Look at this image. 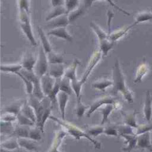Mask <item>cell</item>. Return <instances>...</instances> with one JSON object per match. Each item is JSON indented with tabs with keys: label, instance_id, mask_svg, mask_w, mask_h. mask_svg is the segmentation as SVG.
Returning <instances> with one entry per match:
<instances>
[{
	"label": "cell",
	"instance_id": "obj_32",
	"mask_svg": "<svg viewBox=\"0 0 152 152\" xmlns=\"http://www.w3.org/2000/svg\"><path fill=\"white\" fill-rule=\"evenodd\" d=\"M113 86V81L112 80L107 79V78H103L97 81H95L93 83L92 86L98 90L100 91H104L107 87H110Z\"/></svg>",
	"mask_w": 152,
	"mask_h": 152
},
{
	"label": "cell",
	"instance_id": "obj_38",
	"mask_svg": "<svg viewBox=\"0 0 152 152\" xmlns=\"http://www.w3.org/2000/svg\"><path fill=\"white\" fill-rule=\"evenodd\" d=\"M42 131L40 130L39 128H38L36 125L31 126L29 130V134H28V138L31 139L32 140H34L35 141H39L40 140H42Z\"/></svg>",
	"mask_w": 152,
	"mask_h": 152
},
{
	"label": "cell",
	"instance_id": "obj_12",
	"mask_svg": "<svg viewBox=\"0 0 152 152\" xmlns=\"http://www.w3.org/2000/svg\"><path fill=\"white\" fill-rule=\"evenodd\" d=\"M69 94L61 91L56 96L59 110L61 115V118L62 119H65V109L67 103L69 100Z\"/></svg>",
	"mask_w": 152,
	"mask_h": 152
},
{
	"label": "cell",
	"instance_id": "obj_44",
	"mask_svg": "<svg viewBox=\"0 0 152 152\" xmlns=\"http://www.w3.org/2000/svg\"><path fill=\"white\" fill-rule=\"evenodd\" d=\"M80 5V0H64V6L67 14L77 9Z\"/></svg>",
	"mask_w": 152,
	"mask_h": 152
},
{
	"label": "cell",
	"instance_id": "obj_27",
	"mask_svg": "<svg viewBox=\"0 0 152 152\" xmlns=\"http://www.w3.org/2000/svg\"><path fill=\"white\" fill-rule=\"evenodd\" d=\"M1 147L11 151L19 148L20 146L18 142V138L12 137L9 139L5 140L4 141L1 142Z\"/></svg>",
	"mask_w": 152,
	"mask_h": 152
},
{
	"label": "cell",
	"instance_id": "obj_15",
	"mask_svg": "<svg viewBox=\"0 0 152 152\" xmlns=\"http://www.w3.org/2000/svg\"><path fill=\"white\" fill-rule=\"evenodd\" d=\"M25 100H17L5 106L3 109L4 113H10L17 115L20 112Z\"/></svg>",
	"mask_w": 152,
	"mask_h": 152
},
{
	"label": "cell",
	"instance_id": "obj_20",
	"mask_svg": "<svg viewBox=\"0 0 152 152\" xmlns=\"http://www.w3.org/2000/svg\"><path fill=\"white\" fill-rule=\"evenodd\" d=\"M70 23L68 14H64L61 17L56 18L49 21L48 26L51 28H55L58 27H66V26Z\"/></svg>",
	"mask_w": 152,
	"mask_h": 152
},
{
	"label": "cell",
	"instance_id": "obj_45",
	"mask_svg": "<svg viewBox=\"0 0 152 152\" xmlns=\"http://www.w3.org/2000/svg\"><path fill=\"white\" fill-rule=\"evenodd\" d=\"M104 134L109 136H118L119 135V132L116 125H109L105 127Z\"/></svg>",
	"mask_w": 152,
	"mask_h": 152
},
{
	"label": "cell",
	"instance_id": "obj_21",
	"mask_svg": "<svg viewBox=\"0 0 152 152\" xmlns=\"http://www.w3.org/2000/svg\"><path fill=\"white\" fill-rule=\"evenodd\" d=\"M120 104L119 103L116 104H107L104 105V106L100 112L102 115V119L101 121V125H103L106 123L108 119V118L110 113L115 109H119Z\"/></svg>",
	"mask_w": 152,
	"mask_h": 152
},
{
	"label": "cell",
	"instance_id": "obj_9",
	"mask_svg": "<svg viewBox=\"0 0 152 152\" xmlns=\"http://www.w3.org/2000/svg\"><path fill=\"white\" fill-rule=\"evenodd\" d=\"M143 115L145 121L150 122L152 117V96L149 91H147L143 106Z\"/></svg>",
	"mask_w": 152,
	"mask_h": 152
},
{
	"label": "cell",
	"instance_id": "obj_5",
	"mask_svg": "<svg viewBox=\"0 0 152 152\" xmlns=\"http://www.w3.org/2000/svg\"><path fill=\"white\" fill-rule=\"evenodd\" d=\"M102 57V54L100 50L96 51L93 53V55H91V56L88 61L87 68L82 76V78L80 80L81 81L83 84H84L86 83V81H87L89 75H90L92 71L93 70L94 68L99 63V62L101 59Z\"/></svg>",
	"mask_w": 152,
	"mask_h": 152
},
{
	"label": "cell",
	"instance_id": "obj_37",
	"mask_svg": "<svg viewBox=\"0 0 152 152\" xmlns=\"http://www.w3.org/2000/svg\"><path fill=\"white\" fill-rule=\"evenodd\" d=\"M14 129L15 126H14L13 122L1 121V133L2 134L11 135Z\"/></svg>",
	"mask_w": 152,
	"mask_h": 152
},
{
	"label": "cell",
	"instance_id": "obj_31",
	"mask_svg": "<svg viewBox=\"0 0 152 152\" xmlns=\"http://www.w3.org/2000/svg\"><path fill=\"white\" fill-rule=\"evenodd\" d=\"M23 69L22 65L20 64H5L1 65V71L5 72H10L16 74Z\"/></svg>",
	"mask_w": 152,
	"mask_h": 152
},
{
	"label": "cell",
	"instance_id": "obj_29",
	"mask_svg": "<svg viewBox=\"0 0 152 152\" xmlns=\"http://www.w3.org/2000/svg\"><path fill=\"white\" fill-rule=\"evenodd\" d=\"M47 57L49 64H63L65 61L64 58L62 55L52 50L47 53Z\"/></svg>",
	"mask_w": 152,
	"mask_h": 152
},
{
	"label": "cell",
	"instance_id": "obj_42",
	"mask_svg": "<svg viewBox=\"0 0 152 152\" xmlns=\"http://www.w3.org/2000/svg\"><path fill=\"white\" fill-rule=\"evenodd\" d=\"M71 87H72V90L76 96L77 99H80L81 88L84 84L80 80H78V79L71 81Z\"/></svg>",
	"mask_w": 152,
	"mask_h": 152
},
{
	"label": "cell",
	"instance_id": "obj_24",
	"mask_svg": "<svg viewBox=\"0 0 152 152\" xmlns=\"http://www.w3.org/2000/svg\"><path fill=\"white\" fill-rule=\"evenodd\" d=\"M123 115L124 124L131 126L132 128L136 129L138 125L136 122V112L134 111L131 113H125L122 112Z\"/></svg>",
	"mask_w": 152,
	"mask_h": 152
},
{
	"label": "cell",
	"instance_id": "obj_36",
	"mask_svg": "<svg viewBox=\"0 0 152 152\" xmlns=\"http://www.w3.org/2000/svg\"><path fill=\"white\" fill-rule=\"evenodd\" d=\"M60 91L64 92L69 95H71L72 93V91H73L72 87H71V80L65 77H63L60 82Z\"/></svg>",
	"mask_w": 152,
	"mask_h": 152
},
{
	"label": "cell",
	"instance_id": "obj_22",
	"mask_svg": "<svg viewBox=\"0 0 152 152\" xmlns=\"http://www.w3.org/2000/svg\"><path fill=\"white\" fill-rule=\"evenodd\" d=\"M37 30L41 42V46H42L45 52L47 54L52 50L50 43L43 29L40 27H37Z\"/></svg>",
	"mask_w": 152,
	"mask_h": 152
},
{
	"label": "cell",
	"instance_id": "obj_17",
	"mask_svg": "<svg viewBox=\"0 0 152 152\" xmlns=\"http://www.w3.org/2000/svg\"><path fill=\"white\" fill-rule=\"evenodd\" d=\"M64 14H67L66 10L64 5L55 7H52V9L47 14L45 18V20L46 21H50Z\"/></svg>",
	"mask_w": 152,
	"mask_h": 152
},
{
	"label": "cell",
	"instance_id": "obj_47",
	"mask_svg": "<svg viewBox=\"0 0 152 152\" xmlns=\"http://www.w3.org/2000/svg\"><path fill=\"white\" fill-rule=\"evenodd\" d=\"M1 121L14 122L17 121V116L10 113H3L1 115Z\"/></svg>",
	"mask_w": 152,
	"mask_h": 152
},
{
	"label": "cell",
	"instance_id": "obj_34",
	"mask_svg": "<svg viewBox=\"0 0 152 152\" xmlns=\"http://www.w3.org/2000/svg\"><path fill=\"white\" fill-rule=\"evenodd\" d=\"M90 27L92 28V29L94 30L95 33L97 35V37L98 38L99 42H101L103 40H104L107 39H109V36L107 32H105L104 30H103L97 24H96L95 23L91 21L90 24Z\"/></svg>",
	"mask_w": 152,
	"mask_h": 152
},
{
	"label": "cell",
	"instance_id": "obj_43",
	"mask_svg": "<svg viewBox=\"0 0 152 152\" xmlns=\"http://www.w3.org/2000/svg\"><path fill=\"white\" fill-rule=\"evenodd\" d=\"M89 107L87 105H85L82 103L80 99H77V104L75 107V114L77 117L78 119H80L83 117V116L85 114L86 111L87 109H88Z\"/></svg>",
	"mask_w": 152,
	"mask_h": 152
},
{
	"label": "cell",
	"instance_id": "obj_48",
	"mask_svg": "<svg viewBox=\"0 0 152 152\" xmlns=\"http://www.w3.org/2000/svg\"><path fill=\"white\" fill-rule=\"evenodd\" d=\"M114 16L113 12L111 10H107V33L108 34V36H110L111 34V23H112V20L113 19V17Z\"/></svg>",
	"mask_w": 152,
	"mask_h": 152
},
{
	"label": "cell",
	"instance_id": "obj_8",
	"mask_svg": "<svg viewBox=\"0 0 152 152\" xmlns=\"http://www.w3.org/2000/svg\"><path fill=\"white\" fill-rule=\"evenodd\" d=\"M67 134V132L64 128L57 130L55 133L52 145L47 152H61L59 150V147Z\"/></svg>",
	"mask_w": 152,
	"mask_h": 152
},
{
	"label": "cell",
	"instance_id": "obj_51",
	"mask_svg": "<svg viewBox=\"0 0 152 152\" xmlns=\"http://www.w3.org/2000/svg\"><path fill=\"white\" fill-rule=\"evenodd\" d=\"M52 7L61 6L64 5V0H50Z\"/></svg>",
	"mask_w": 152,
	"mask_h": 152
},
{
	"label": "cell",
	"instance_id": "obj_39",
	"mask_svg": "<svg viewBox=\"0 0 152 152\" xmlns=\"http://www.w3.org/2000/svg\"><path fill=\"white\" fill-rule=\"evenodd\" d=\"M17 121L18 122V125H24V126H33L36 125L34 122H33L30 118L25 116L21 112H20L17 115Z\"/></svg>",
	"mask_w": 152,
	"mask_h": 152
},
{
	"label": "cell",
	"instance_id": "obj_52",
	"mask_svg": "<svg viewBox=\"0 0 152 152\" xmlns=\"http://www.w3.org/2000/svg\"><path fill=\"white\" fill-rule=\"evenodd\" d=\"M93 2H94V0H83V5L85 8L86 10L91 7Z\"/></svg>",
	"mask_w": 152,
	"mask_h": 152
},
{
	"label": "cell",
	"instance_id": "obj_2",
	"mask_svg": "<svg viewBox=\"0 0 152 152\" xmlns=\"http://www.w3.org/2000/svg\"><path fill=\"white\" fill-rule=\"evenodd\" d=\"M49 119L58 122L67 132L68 134H69L71 136H72L75 140H79L82 138H86L91 143H92V144L96 148L100 149L101 148L100 143H99L98 141H97L91 137H90L87 133L86 131L83 130L82 129L78 127L77 126L72 124L69 122L66 121L65 119H62V118L60 119L52 115L50 116Z\"/></svg>",
	"mask_w": 152,
	"mask_h": 152
},
{
	"label": "cell",
	"instance_id": "obj_1",
	"mask_svg": "<svg viewBox=\"0 0 152 152\" xmlns=\"http://www.w3.org/2000/svg\"><path fill=\"white\" fill-rule=\"evenodd\" d=\"M112 81L113 91L117 94H122L124 99L129 103L134 102L133 94L126 86L124 74L122 72L119 61L116 59L112 69Z\"/></svg>",
	"mask_w": 152,
	"mask_h": 152
},
{
	"label": "cell",
	"instance_id": "obj_16",
	"mask_svg": "<svg viewBox=\"0 0 152 152\" xmlns=\"http://www.w3.org/2000/svg\"><path fill=\"white\" fill-rule=\"evenodd\" d=\"M18 142L20 147H21L27 151H36L37 150V141L26 138H18Z\"/></svg>",
	"mask_w": 152,
	"mask_h": 152
},
{
	"label": "cell",
	"instance_id": "obj_7",
	"mask_svg": "<svg viewBox=\"0 0 152 152\" xmlns=\"http://www.w3.org/2000/svg\"><path fill=\"white\" fill-rule=\"evenodd\" d=\"M55 79L52 77L48 73L40 77V84L42 91L45 96L49 97L52 92Z\"/></svg>",
	"mask_w": 152,
	"mask_h": 152
},
{
	"label": "cell",
	"instance_id": "obj_3",
	"mask_svg": "<svg viewBox=\"0 0 152 152\" xmlns=\"http://www.w3.org/2000/svg\"><path fill=\"white\" fill-rule=\"evenodd\" d=\"M19 20L21 28L29 42L31 45L36 46L37 42L33 33L30 14L25 11H19Z\"/></svg>",
	"mask_w": 152,
	"mask_h": 152
},
{
	"label": "cell",
	"instance_id": "obj_13",
	"mask_svg": "<svg viewBox=\"0 0 152 152\" xmlns=\"http://www.w3.org/2000/svg\"><path fill=\"white\" fill-rule=\"evenodd\" d=\"M64 64H49L48 73L53 78H62L65 74Z\"/></svg>",
	"mask_w": 152,
	"mask_h": 152
},
{
	"label": "cell",
	"instance_id": "obj_35",
	"mask_svg": "<svg viewBox=\"0 0 152 152\" xmlns=\"http://www.w3.org/2000/svg\"><path fill=\"white\" fill-rule=\"evenodd\" d=\"M104 128L105 127L103 125L88 126L86 128V132L90 137H97L104 133Z\"/></svg>",
	"mask_w": 152,
	"mask_h": 152
},
{
	"label": "cell",
	"instance_id": "obj_25",
	"mask_svg": "<svg viewBox=\"0 0 152 152\" xmlns=\"http://www.w3.org/2000/svg\"><path fill=\"white\" fill-rule=\"evenodd\" d=\"M20 112L36 123V116L35 112L33 108L28 103L27 100H25Z\"/></svg>",
	"mask_w": 152,
	"mask_h": 152
},
{
	"label": "cell",
	"instance_id": "obj_46",
	"mask_svg": "<svg viewBox=\"0 0 152 152\" xmlns=\"http://www.w3.org/2000/svg\"><path fill=\"white\" fill-rule=\"evenodd\" d=\"M19 11H25L30 14V1L18 0Z\"/></svg>",
	"mask_w": 152,
	"mask_h": 152
},
{
	"label": "cell",
	"instance_id": "obj_4",
	"mask_svg": "<svg viewBox=\"0 0 152 152\" xmlns=\"http://www.w3.org/2000/svg\"><path fill=\"white\" fill-rule=\"evenodd\" d=\"M49 65V64L48 60L47 54L45 52L42 46H40L34 71L39 77H42L43 75L48 73Z\"/></svg>",
	"mask_w": 152,
	"mask_h": 152
},
{
	"label": "cell",
	"instance_id": "obj_49",
	"mask_svg": "<svg viewBox=\"0 0 152 152\" xmlns=\"http://www.w3.org/2000/svg\"><path fill=\"white\" fill-rule=\"evenodd\" d=\"M152 129V126L150 125H138V126L136 128V132L135 133V134L138 136L139 135H141L142 134H144L146 132L150 131Z\"/></svg>",
	"mask_w": 152,
	"mask_h": 152
},
{
	"label": "cell",
	"instance_id": "obj_54",
	"mask_svg": "<svg viewBox=\"0 0 152 152\" xmlns=\"http://www.w3.org/2000/svg\"><path fill=\"white\" fill-rule=\"evenodd\" d=\"M28 152H36V151H28Z\"/></svg>",
	"mask_w": 152,
	"mask_h": 152
},
{
	"label": "cell",
	"instance_id": "obj_10",
	"mask_svg": "<svg viewBox=\"0 0 152 152\" xmlns=\"http://www.w3.org/2000/svg\"><path fill=\"white\" fill-rule=\"evenodd\" d=\"M48 35L59 37L69 42H72L73 40L72 36L69 33L66 27H64L52 28L50 31H48Z\"/></svg>",
	"mask_w": 152,
	"mask_h": 152
},
{
	"label": "cell",
	"instance_id": "obj_18",
	"mask_svg": "<svg viewBox=\"0 0 152 152\" xmlns=\"http://www.w3.org/2000/svg\"><path fill=\"white\" fill-rule=\"evenodd\" d=\"M122 138L125 140L126 146L122 149L124 151L129 152L134 148L137 147V136L135 134H121L120 135Z\"/></svg>",
	"mask_w": 152,
	"mask_h": 152
},
{
	"label": "cell",
	"instance_id": "obj_40",
	"mask_svg": "<svg viewBox=\"0 0 152 152\" xmlns=\"http://www.w3.org/2000/svg\"><path fill=\"white\" fill-rule=\"evenodd\" d=\"M15 75H18L20 78L23 81V82L24 83L25 87H26V91L27 94L30 96L33 93V84L31 81H30L27 77H26L23 74L21 73V72H17Z\"/></svg>",
	"mask_w": 152,
	"mask_h": 152
},
{
	"label": "cell",
	"instance_id": "obj_30",
	"mask_svg": "<svg viewBox=\"0 0 152 152\" xmlns=\"http://www.w3.org/2000/svg\"><path fill=\"white\" fill-rule=\"evenodd\" d=\"M148 65L145 63L141 64L137 68L136 71V75L134 82L135 83H140L142 81L144 75L148 72Z\"/></svg>",
	"mask_w": 152,
	"mask_h": 152
},
{
	"label": "cell",
	"instance_id": "obj_11",
	"mask_svg": "<svg viewBox=\"0 0 152 152\" xmlns=\"http://www.w3.org/2000/svg\"><path fill=\"white\" fill-rule=\"evenodd\" d=\"M37 59V58H36L32 53H27L24 55L21 62L23 69L27 71H34Z\"/></svg>",
	"mask_w": 152,
	"mask_h": 152
},
{
	"label": "cell",
	"instance_id": "obj_23",
	"mask_svg": "<svg viewBox=\"0 0 152 152\" xmlns=\"http://www.w3.org/2000/svg\"><path fill=\"white\" fill-rule=\"evenodd\" d=\"M30 127L31 126H29L18 125L15 126V129L11 136L17 138H28V134H29V130Z\"/></svg>",
	"mask_w": 152,
	"mask_h": 152
},
{
	"label": "cell",
	"instance_id": "obj_41",
	"mask_svg": "<svg viewBox=\"0 0 152 152\" xmlns=\"http://www.w3.org/2000/svg\"><path fill=\"white\" fill-rule=\"evenodd\" d=\"M86 10L83 5V4H81L77 9L74 10V11L70 12L69 14H68V18L70 22L74 21L76 19H77L79 17H80L86 11Z\"/></svg>",
	"mask_w": 152,
	"mask_h": 152
},
{
	"label": "cell",
	"instance_id": "obj_19",
	"mask_svg": "<svg viewBox=\"0 0 152 152\" xmlns=\"http://www.w3.org/2000/svg\"><path fill=\"white\" fill-rule=\"evenodd\" d=\"M80 64V61L78 59H74L72 64L65 69V77L69 79L71 81L77 79V69Z\"/></svg>",
	"mask_w": 152,
	"mask_h": 152
},
{
	"label": "cell",
	"instance_id": "obj_26",
	"mask_svg": "<svg viewBox=\"0 0 152 152\" xmlns=\"http://www.w3.org/2000/svg\"><path fill=\"white\" fill-rule=\"evenodd\" d=\"M133 27L132 24L126 27L122 28L120 29H118L117 30H115V31H113L111 33L110 36H109V38L110 40H111L112 42H115L122 37L125 34H126V33Z\"/></svg>",
	"mask_w": 152,
	"mask_h": 152
},
{
	"label": "cell",
	"instance_id": "obj_50",
	"mask_svg": "<svg viewBox=\"0 0 152 152\" xmlns=\"http://www.w3.org/2000/svg\"><path fill=\"white\" fill-rule=\"evenodd\" d=\"M105 1L107 2V3H108L110 5H111L112 7H113V8H115L116 10H118L119 11L121 12L122 13L124 14L125 15H128V16L131 15V14H130L129 12H128L127 11L124 10L123 8H122L121 7H120L119 6H118L117 4H116L115 2L113 0H94V1Z\"/></svg>",
	"mask_w": 152,
	"mask_h": 152
},
{
	"label": "cell",
	"instance_id": "obj_53",
	"mask_svg": "<svg viewBox=\"0 0 152 152\" xmlns=\"http://www.w3.org/2000/svg\"><path fill=\"white\" fill-rule=\"evenodd\" d=\"M1 152H12L11 150H8L2 147H1Z\"/></svg>",
	"mask_w": 152,
	"mask_h": 152
},
{
	"label": "cell",
	"instance_id": "obj_33",
	"mask_svg": "<svg viewBox=\"0 0 152 152\" xmlns=\"http://www.w3.org/2000/svg\"><path fill=\"white\" fill-rule=\"evenodd\" d=\"M152 20V12L148 11L140 12L137 14L135 17V21L132 24L133 27L137 25L139 23L150 21Z\"/></svg>",
	"mask_w": 152,
	"mask_h": 152
},
{
	"label": "cell",
	"instance_id": "obj_6",
	"mask_svg": "<svg viewBox=\"0 0 152 152\" xmlns=\"http://www.w3.org/2000/svg\"><path fill=\"white\" fill-rule=\"evenodd\" d=\"M118 103V102L112 96H106L99 98L98 99L96 100L89 107L86 113V117L87 118L90 117L94 111H96L99 107H100L103 105H106L107 104H116Z\"/></svg>",
	"mask_w": 152,
	"mask_h": 152
},
{
	"label": "cell",
	"instance_id": "obj_28",
	"mask_svg": "<svg viewBox=\"0 0 152 152\" xmlns=\"http://www.w3.org/2000/svg\"><path fill=\"white\" fill-rule=\"evenodd\" d=\"M99 42L100 51L102 54V56H106L107 55L109 52L113 48L115 43L112 42L111 40H110L109 38Z\"/></svg>",
	"mask_w": 152,
	"mask_h": 152
},
{
	"label": "cell",
	"instance_id": "obj_14",
	"mask_svg": "<svg viewBox=\"0 0 152 152\" xmlns=\"http://www.w3.org/2000/svg\"><path fill=\"white\" fill-rule=\"evenodd\" d=\"M137 147L138 148H147L152 151V145L150 141V131L137 136Z\"/></svg>",
	"mask_w": 152,
	"mask_h": 152
}]
</instances>
